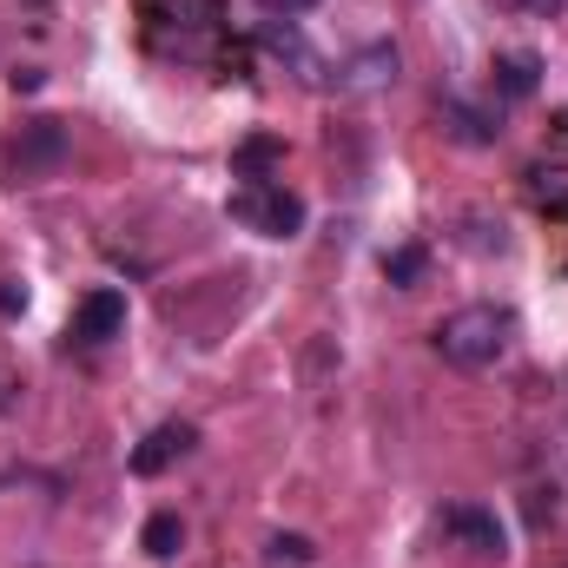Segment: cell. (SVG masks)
<instances>
[{"label": "cell", "instance_id": "obj_1", "mask_svg": "<svg viewBox=\"0 0 568 568\" xmlns=\"http://www.w3.org/2000/svg\"><path fill=\"white\" fill-rule=\"evenodd\" d=\"M509 337H516V317L503 304H463L429 331V344H436V357L449 371H489L509 351Z\"/></svg>", "mask_w": 568, "mask_h": 568}, {"label": "cell", "instance_id": "obj_2", "mask_svg": "<svg viewBox=\"0 0 568 568\" xmlns=\"http://www.w3.org/2000/svg\"><path fill=\"white\" fill-rule=\"evenodd\" d=\"M232 219H245V225L265 232V239H297V232H304V199L284 192V185L252 179L245 192H232Z\"/></svg>", "mask_w": 568, "mask_h": 568}, {"label": "cell", "instance_id": "obj_3", "mask_svg": "<svg viewBox=\"0 0 568 568\" xmlns=\"http://www.w3.org/2000/svg\"><path fill=\"white\" fill-rule=\"evenodd\" d=\"M60 159H67V133H60V120H33L20 140L7 145V165H13L20 179H47V172H60Z\"/></svg>", "mask_w": 568, "mask_h": 568}, {"label": "cell", "instance_id": "obj_4", "mask_svg": "<svg viewBox=\"0 0 568 568\" xmlns=\"http://www.w3.org/2000/svg\"><path fill=\"white\" fill-rule=\"evenodd\" d=\"M126 331V297L120 291H87L80 297V317H73V337L80 344H106Z\"/></svg>", "mask_w": 568, "mask_h": 568}, {"label": "cell", "instance_id": "obj_5", "mask_svg": "<svg viewBox=\"0 0 568 568\" xmlns=\"http://www.w3.org/2000/svg\"><path fill=\"white\" fill-rule=\"evenodd\" d=\"M436 523H443V536H456V542H469V549H483V556H496V549H503V523H496L489 509L456 503V509H443Z\"/></svg>", "mask_w": 568, "mask_h": 568}, {"label": "cell", "instance_id": "obj_6", "mask_svg": "<svg viewBox=\"0 0 568 568\" xmlns=\"http://www.w3.org/2000/svg\"><path fill=\"white\" fill-rule=\"evenodd\" d=\"M192 443H199V429H192V424H159L140 449H133V469H140V476H159V469H165V463H179Z\"/></svg>", "mask_w": 568, "mask_h": 568}, {"label": "cell", "instance_id": "obj_7", "mask_svg": "<svg viewBox=\"0 0 568 568\" xmlns=\"http://www.w3.org/2000/svg\"><path fill=\"white\" fill-rule=\"evenodd\" d=\"M542 87V60L536 53H496V93L503 100H529Z\"/></svg>", "mask_w": 568, "mask_h": 568}, {"label": "cell", "instance_id": "obj_8", "mask_svg": "<svg viewBox=\"0 0 568 568\" xmlns=\"http://www.w3.org/2000/svg\"><path fill=\"white\" fill-rule=\"evenodd\" d=\"M140 542H145V556H159V562H165V556H179V542H185V523H179L172 509H159V516L145 523Z\"/></svg>", "mask_w": 568, "mask_h": 568}, {"label": "cell", "instance_id": "obj_9", "mask_svg": "<svg viewBox=\"0 0 568 568\" xmlns=\"http://www.w3.org/2000/svg\"><path fill=\"white\" fill-rule=\"evenodd\" d=\"M351 80H357V87H384V80H397V47H371V53L351 67Z\"/></svg>", "mask_w": 568, "mask_h": 568}, {"label": "cell", "instance_id": "obj_10", "mask_svg": "<svg viewBox=\"0 0 568 568\" xmlns=\"http://www.w3.org/2000/svg\"><path fill=\"white\" fill-rule=\"evenodd\" d=\"M384 272H390V284H417V278H424V252H417V245H404V252H390V258H384Z\"/></svg>", "mask_w": 568, "mask_h": 568}, {"label": "cell", "instance_id": "obj_11", "mask_svg": "<svg viewBox=\"0 0 568 568\" xmlns=\"http://www.w3.org/2000/svg\"><path fill=\"white\" fill-rule=\"evenodd\" d=\"M272 159H278V140H252V145H245V152H239V165H245L252 179H258V172H265Z\"/></svg>", "mask_w": 568, "mask_h": 568}, {"label": "cell", "instance_id": "obj_12", "mask_svg": "<svg viewBox=\"0 0 568 568\" xmlns=\"http://www.w3.org/2000/svg\"><path fill=\"white\" fill-rule=\"evenodd\" d=\"M443 113H449V120H456V133H463V140H489V126H483V120H476V113H469V106H463V100H449V106H443Z\"/></svg>", "mask_w": 568, "mask_h": 568}, {"label": "cell", "instance_id": "obj_13", "mask_svg": "<svg viewBox=\"0 0 568 568\" xmlns=\"http://www.w3.org/2000/svg\"><path fill=\"white\" fill-rule=\"evenodd\" d=\"M272 556H278V562H311V542H304V536H278Z\"/></svg>", "mask_w": 568, "mask_h": 568}, {"label": "cell", "instance_id": "obj_14", "mask_svg": "<svg viewBox=\"0 0 568 568\" xmlns=\"http://www.w3.org/2000/svg\"><path fill=\"white\" fill-rule=\"evenodd\" d=\"M265 13H304V7H317V0H258Z\"/></svg>", "mask_w": 568, "mask_h": 568}, {"label": "cell", "instance_id": "obj_15", "mask_svg": "<svg viewBox=\"0 0 568 568\" xmlns=\"http://www.w3.org/2000/svg\"><path fill=\"white\" fill-rule=\"evenodd\" d=\"M523 7H529V13H556L562 0H523Z\"/></svg>", "mask_w": 568, "mask_h": 568}]
</instances>
